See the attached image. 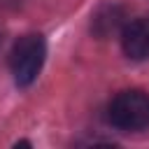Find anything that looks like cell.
Returning a JSON list of instances; mask_svg holds the SVG:
<instances>
[{"label": "cell", "instance_id": "cell-2", "mask_svg": "<svg viewBox=\"0 0 149 149\" xmlns=\"http://www.w3.org/2000/svg\"><path fill=\"white\" fill-rule=\"evenodd\" d=\"M107 119L119 130H142L149 126V93L130 88L112 98Z\"/></svg>", "mask_w": 149, "mask_h": 149}, {"label": "cell", "instance_id": "cell-4", "mask_svg": "<svg viewBox=\"0 0 149 149\" xmlns=\"http://www.w3.org/2000/svg\"><path fill=\"white\" fill-rule=\"evenodd\" d=\"M123 9L121 7H116V5H107V7H102L95 16H93V21H91V30H93V35L95 37H109L112 33H116L119 28H121V23H123Z\"/></svg>", "mask_w": 149, "mask_h": 149}, {"label": "cell", "instance_id": "cell-1", "mask_svg": "<svg viewBox=\"0 0 149 149\" xmlns=\"http://www.w3.org/2000/svg\"><path fill=\"white\" fill-rule=\"evenodd\" d=\"M47 58V42L42 35L37 33H28L23 37H19L12 47V56H9V65H12V74L16 86H30Z\"/></svg>", "mask_w": 149, "mask_h": 149}, {"label": "cell", "instance_id": "cell-3", "mask_svg": "<svg viewBox=\"0 0 149 149\" xmlns=\"http://www.w3.org/2000/svg\"><path fill=\"white\" fill-rule=\"evenodd\" d=\"M123 54L133 61L149 58V19H135L121 30Z\"/></svg>", "mask_w": 149, "mask_h": 149}]
</instances>
